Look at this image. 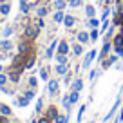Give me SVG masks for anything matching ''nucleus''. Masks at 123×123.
<instances>
[{"instance_id": "obj_43", "label": "nucleus", "mask_w": 123, "mask_h": 123, "mask_svg": "<svg viewBox=\"0 0 123 123\" xmlns=\"http://www.w3.org/2000/svg\"><path fill=\"white\" fill-rule=\"evenodd\" d=\"M63 83H65L67 87H69V85L73 83V74H71V71H69V73L65 74V76H63Z\"/></svg>"}, {"instance_id": "obj_47", "label": "nucleus", "mask_w": 123, "mask_h": 123, "mask_svg": "<svg viewBox=\"0 0 123 123\" xmlns=\"http://www.w3.org/2000/svg\"><path fill=\"white\" fill-rule=\"evenodd\" d=\"M96 78V69H91V73H89V80H94Z\"/></svg>"}, {"instance_id": "obj_5", "label": "nucleus", "mask_w": 123, "mask_h": 123, "mask_svg": "<svg viewBox=\"0 0 123 123\" xmlns=\"http://www.w3.org/2000/svg\"><path fill=\"white\" fill-rule=\"evenodd\" d=\"M112 53V40H107V42H103L101 43V49H100V56H98V62L100 60H103L105 56H109V54Z\"/></svg>"}, {"instance_id": "obj_46", "label": "nucleus", "mask_w": 123, "mask_h": 123, "mask_svg": "<svg viewBox=\"0 0 123 123\" xmlns=\"http://www.w3.org/2000/svg\"><path fill=\"white\" fill-rule=\"evenodd\" d=\"M36 121H38V123H53V121H51V119H49V118H47V116H45V114H42V116H40V118H38V119H36Z\"/></svg>"}, {"instance_id": "obj_16", "label": "nucleus", "mask_w": 123, "mask_h": 123, "mask_svg": "<svg viewBox=\"0 0 123 123\" xmlns=\"http://www.w3.org/2000/svg\"><path fill=\"white\" fill-rule=\"evenodd\" d=\"M60 114V112H58V109L54 107V105H49V107L45 109V116L47 118L51 119V121H54V119H56V116Z\"/></svg>"}, {"instance_id": "obj_28", "label": "nucleus", "mask_w": 123, "mask_h": 123, "mask_svg": "<svg viewBox=\"0 0 123 123\" xmlns=\"http://www.w3.org/2000/svg\"><path fill=\"white\" fill-rule=\"evenodd\" d=\"M9 13H11V4H7V2L0 4V15H2V16H7Z\"/></svg>"}, {"instance_id": "obj_41", "label": "nucleus", "mask_w": 123, "mask_h": 123, "mask_svg": "<svg viewBox=\"0 0 123 123\" xmlns=\"http://www.w3.org/2000/svg\"><path fill=\"white\" fill-rule=\"evenodd\" d=\"M111 25H112V24H111V20H103V22H101V25H100V33L103 35V33H105V31H107Z\"/></svg>"}, {"instance_id": "obj_2", "label": "nucleus", "mask_w": 123, "mask_h": 123, "mask_svg": "<svg viewBox=\"0 0 123 123\" xmlns=\"http://www.w3.org/2000/svg\"><path fill=\"white\" fill-rule=\"evenodd\" d=\"M18 53L20 54H31L35 53V43H33V40H27V38H22L18 42Z\"/></svg>"}, {"instance_id": "obj_14", "label": "nucleus", "mask_w": 123, "mask_h": 123, "mask_svg": "<svg viewBox=\"0 0 123 123\" xmlns=\"http://www.w3.org/2000/svg\"><path fill=\"white\" fill-rule=\"evenodd\" d=\"M54 71H56V74H58V76H65V74L71 71V65H69V63H67V65L56 63V65H54Z\"/></svg>"}, {"instance_id": "obj_48", "label": "nucleus", "mask_w": 123, "mask_h": 123, "mask_svg": "<svg viewBox=\"0 0 123 123\" xmlns=\"http://www.w3.org/2000/svg\"><path fill=\"white\" fill-rule=\"evenodd\" d=\"M118 119H119V123L123 121V101H121V109H119V116H118Z\"/></svg>"}, {"instance_id": "obj_3", "label": "nucleus", "mask_w": 123, "mask_h": 123, "mask_svg": "<svg viewBox=\"0 0 123 123\" xmlns=\"http://www.w3.org/2000/svg\"><path fill=\"white\" fill-rule=\"evenodd\" d=\"M96 56H98V51H96V49H91V51H87V53L83 54L81 69H89V67H91V63H92L94 60H96Z\"/></svg>"}, {"instance_id": "obj_18", "label": "nucleus", "mask_w": 123, "mask_h": 123, "mask_svg": "<svg viewBox=\"0 0 123 123\" xmlns=\"http://www.w3.org/2000/svg\"><path fill=\"white\" fill-rule=\"evenodd\" d=\"M54 11H65L67 9V0H53Z\"/></svg>"}, {"instance_id": "obj_21", "label": "nucleus", "mask_w": 123, "mask_h": 123, "mask_svg": "<svg viewBox=\"0 0 123 123\" xmlns=\"http://www.w3.org/2000/svg\"><path fill=\"white\" fill-rule=\"evenodd\" d=\"M69 87H71V91H78L80 92L81 89H83V80H81V78H76V80H73V83H71Z\"/></svg>"}, {"instance_id": "obj_44", "label": "nucleus", "mask_w": 123, "mask_h": 123, "mask_svg": "<svg viewBox=\"0 0 123 123\" xmlns=\"http://www.w3.org/2000/svg\"><path fill=\"white\" fill-rule=\"evenodd\" d=\"M35 111L38 112V114L43 111V100H42V98H38V100H36V109H35Z\"/></svg>"}, {"instance_id": "obj_33", "label": "nucleus", "mask_w": 123, "mask_h": 123, "mask_svg": "<svg viewBox=\"0 0 123 123\" xmlns=\"http://www.w3.org/2000/svg\"><path fill=\"white\" fill-rule=\"evenodd\" d=\"M83 6V0H67V7H73V9H78Z\"/></svg>"}, {"instance_id": "obj_40", "label": "nucleus", "mask_w": 123, "mask_h": 123, "mask_svg": "<svg viewBox=\"0 0 123 123\" xmlns=\"http://www.w3.org/2000/svg\"><path fill=\"white\" fill-rule=\"evenodd\" d=\"M27 85H29L31 89H36V87H38V78H36V76H31L29 80H27Z\"/></svg>"}, {"instance_id": "obj_7", "label": "nucleus", "mask_w": 123, "mask_h": 123, "mask_svg": "<svg viewBox=\"0 0 123 123\" xmlns=\"http://www.w3.org/2000/svg\"><path fill=\"white\" fill-rule=\"evenodd\" d=\"M58 42H60V40H53V42L49 43V47L45 49V54H43V58H45V60L54 58V54H56V47H58Z\"/></svg>"}, {"instance_id": "obj_39", "label": "nucleus", "mask_w": 123, "mask_h": 123, "mask_svg": "<svg viewBox=\"0 0 123 123\" xmlns=\"http://www.w3.org/2000/svg\"><path fill=\"white\" fill-rule=\"evenodd\" d=\"M67 121H69V116H67V114H58L53 123H67Z\"/></svg>"}, {"instance_id": "obj_30", "label": "nucleus", "mask_w": 123, "mask_h": 123, "mask_svg": "<svg viewBox=\"0 0 123 123\" xmlns=\"http://www.w3.org/2000/svg\"><path fill=\"white\" fill-rule=\"evenodd\" d=\"M0 49H4V51H11L13 49V42L9 38H4L2 42H0Z\"/></svg>"}, {"instance_id": "obj_20", "label": "nucleus", "mask_w": 123, "mask_h": 123, "mask_svg": "<svg viewBox=\"0 0 123 123\" xmlns=\"http://www.w3.org/2000/svg\"><path fill=\"white\" fill-rule=\"evenodd\" d=\"M49 15V7H47V6H38V7H36V16H38V18H45V16Z\"/></svg>"}, {"instance_id": "obj_53", "label": "nucleus", "mask_w": 123, "mask_h": 123, "mask_svg": "<svg viewBox=\"0 0 123 123\" xmlns=\"http://www.w3.org/2000/svg\"><path fill=\"white\" fill-rule=\"evenodd\" d=\"M89 123H94V121H89Z\"/></svg>"}, {"instance_id": "obj_10", "label": "nucleus", "mask_w": 123, "mask_h": 123, "mask_svg": "<svg viewBox=\"0 0 123 123\" xmlns=\"http://www.w3.org/2000/svg\"><path fill=\"white\" fill-rule=\"evenodd\" d=\"M119 107H121V98H116L114 105H112V109H111V111L107 112V116H105V118H103V121H109V119H111L112 116H114L116 112H118V109H119Z\"/></svg>"}, {"instance_id": "obj_24", "label": "nucleus", "mask_w": 123, "mask_h": 123, "mask_svg": "<svg viewBox=\"0 0 123 123\" xmlns=\"http://www.w3.org/2000/svg\"><path fill=\"white\" fill-rule=\"evenodd\" d=\"M114 35H116V27H114V25H111V27H109V29L103 33V40H101V42H107V40H112V36H114Z\"/></svg>"}, {"instance_id": "obj_11", "label": "nucleus", "mask_w": 123, "mask_h": 123, "mask_svg": "<svg viewBox=\"0 0 123 123\" xmlns=\"http://www.w3.org/2000/svg\"><path fill=\"white\" fill-rule=\"evenodd\" d=\"M76 42L81 43V45L89 43V42H91V36H89V33H87V31H78V33H76Z\"/></svg>"}, {"instance_id": "obj_23", "label": "nucleus", "mask_w": 123, "mask_h": 123, "mask_svg": "<svg viewBox=\"0 0 123 123\" xmlns=\"http://www.w3.org/2000/svg\"><path fill=\"white\" fill-rule=\"evenodd\" d=\"M54 63L67 65V63H69V56H67V54H54Z\"/></svg>"}, {"instance_id": "obj_52", "label": "nucleus", "mask_w": 123, "mask_h": 123, "mask_svg": "<svg viewBox=\"0 0 123 123\" xmlns=\"http://www.w3.org/2000/svg\"><path fill=\"white\" fill-rule=\"evenodd\" d=\"M83 2H91V0H83Z\"/></svg>"}, {"instance_id": "obj_17", "label": "nucleus", "mask_w": 123, "mask_h": 123, "mask_svg": "<svg viewBox=\"0 0 123 123\" xmlns=\"http://www.w3.org/2000/svg\"><path fill=\"white\" fill-rule=\"evenodd\" d=\"M83 13H85V16H87V18H94V16H96V13H98V9L94 7L92 4H87V6L83 7Z\"/></svg>"}, {"instance_id": "obj_32", "label": "nucleus", "mask_w": 123, "mask_h": 123, "mask_svg": "<svg viewBox=\"0 0 123 123\" xmlns=\"http://www.w3.org/2000/svg\"><path fill=\"white\" fill-rule=\"evenodd\" d=\"M78 100H80V92H78V91H71V92H69V101H71V105L78 103Z\"/></svg>"}, {"instance_id": "obj_51", "label": "nucleus", "mask_w": 123, "mask_h": 123, "mask_svg": "<svg viewBox=\"0 0 123 123\" xmlns=\"http://www.w3.org/2000/svg\"><path fill=\"white\" fill-rule=\"evenodd\" d=\"M31 123H38V121H36V119H33V121H31Z\"/></svg>"}, {"instance_id": "obj_4", "label": "nucleus", "mask_w": 123, "mask_h": 123, "mask_svg": "<svg viewBox=\"0 0 123 123\" xmlns=\"http://www.w3.org/2000/svg\"><path fill=\"white\" fill-rule=\"evenodd\" d=\"M118 60H119L118 54H116V53H111L109 56H105L103 60H100V65H101V69H109V67L116 65V63H118Z\"/></svg>"}, {"instance_id": "obj_8", "label": "nucleus", "mask_w": 123, "mask_h": 123, "mask_svg": "<svg viewBox=\"0 0 123 123\" xmlns=\"http://www.w3.org/2000/svg\"><path fill=\"white\" fill-rule=\"evenodd\" d=\"M47 91H49L51 96L58 94V91H60V81L54 80V78H49V81H47Z\"/></svg>"}, {"instance_id": "obj_37", "label": "nucleus", "mask_w": 123, "mask_h": 123, "mask_svg": "<svg viewBox=\"0 0 123 123\" xmlns=\"http://www.w3.org/2000/svg\"><path fill=\"white\" fill-rule=\"evenodd\" d=\"M100 29H91V33H89V36H91V42H98V36H100Z\"/></svg>"}, {"instance_id": "obj_45", "label": "nucleus", "mask_w": 123, "mask_h": 123, "mask_svg": "<svg viewBox=\"0 0 123 123\" xmlns=\"http://www.w3.org/2000/svg\"><path fill=\"white\" fill-rule=\"evenodd\" d=\"M11 35H13V27H11V25L4 27V38H9Z\"/></svg>"}, {"instance_id": "obj_19", "label": "nucleus", "mask_w": 123, "mask_h": 123, "mask_svg": "<svg viewBox=\"0 0 123 123\" xmlns=\"http://www.w3.org/2000/svg\"><path fill=\"white\" fill-rule=\"evenodd\" d=\"M63 25H65L67 29L74 27V25H76V16H73V15H67V13H65V18H63Z\"/></svg>"}, {"instance_id": "obj_25", "label": "nucleus", "mask_w": 123, "mask_h": 123, "mask_svg": "<svg viewBox=\"0 0 123 123\" xmlns=\"http://www.w3.org/2000/svg\"><path fill=\"white\" fill-rule=\"evenodd\" d=\"M63 18H65V11H54V15H53L54 24H63Z\"/></svg>"}, {"instance_id": "obj_12", "label": "nucleus", "mask_w": 123, "mask_h": 123, "mask_svg": "<svg viewBox=\"0 0 123 123\" xmlns=\"http://www.w3.org/2000/svg\"><path fill=\"white\" fill-rule=\"evenodd\" d=\"M35 63H36V53H31V54H27V58H25V71H29V69H33L35 67Z\"/></svg>"}, {"instance_id": "obj_50", "label": "nucleus", "mask_w": 123, "mask_h": 123, "mask_svg": "<svg viewBox=\"0 0 123 123\" xmlns=\"http://www.w3.org/2000/svg\"><path fill=\"white\" fill-rule=\"evenodd\" d=\"M2 71H4V67H2V63H0V73H2Z\"/></svg>"}, {"instance_id": "obj_38", "label": "nucleus", "mask_w": 123, "mask_h": 123, "mask_svg": "<svg viewBox=\"0 0 123 123\" xmlns=\"http://www.w3.org/2000/svg\"><path fill=\"white\" fill-rule=\"evenodd\" d=\"M62 103H63V107H65L67 112H71V107H73V105H71V101H69V94H65V96L62 98Z\"/></svg>"}, {"instance_id": "obj_1", "label": "nucleus", "mask_w": 123, "mask_h": 123, "mask_svg": "<svg viewBox=\"0 0 123 123\" xmlns=\"http://www.w3.org/2000/svg\"><path fill=\"white\" fill-rule=\"evenodd\" d=\"M43 27H45L43 18H38V16H36L35 20H29V22L24 24L22 38H27V40H33V42H35V40L40 36V31H42Z\"/></svg>"}, {"instance_id": "obj_29", "label": "nucleus", "mask_w": 123, "mask_h": 123, "mask_svg": "<svg viewBox=\"0 0 123 123\" xmlns=\"http://www.w3.org/2000/svg\"><path fill=\"white\" fill-rule=\"evenodd\" d=\"M13 112H11V107L9 105H6V103H0V116H11Z\"/></svg>"}, {"instance_id": "obj_42", "label": "nucleus", "mask_w": 123, "mask_h": 123, "mask_svg": "<svg viewBox=\"0 0 123 123\" xmlns=\"http://www.w3.org/2000/svg\"><path fill=\"white\" fill-rule=\"evenodd\" d=\"M9 81V76L6 73H0V87H4V85H7Z\"/></svg>"}, {"instance_id": "obj_22", "label": "nucleus", "mask_w": 123, "mask_h": 123, "mask_svg": "<svg viewBox=\"0 0 123 123\" xmlns=\"http://www.w3.org/2000/svg\"><path fill=\"white\" fill-rule=\"evenodd\" d=\"M112 11L114 9L111 7V6H103V9H101V16H100V20L103 22V20H109V16L112 15Z\"/></svg>"}, {"instance_id": "obj_9", "label": "nucleus", "mask_w": 123, "mask_h": 123, "mask_svg": "<svg viewBox=\"0 0 123 123\" xmlns=\"http://www.w3.org/2000/svg\"><path fill=\"white\" fill-rule=\"evenodd\" d=\"M118 47H123V29H119L114 36H112V51L118 49Z\"/></svg>"}, {"instance_id": "obj_27", "label": "nucleus", "mask_w": 123, "mask_h": 123, "mask_svg": "<svg viewBox=\"0 0 123 123\" xmlns=\"http://www.w3.org/2000/svg\"><path fill=\"white\" fill-rule=\"evenodd\" d=\"M31 6H29V2L27 0H20V11H22V15H29L31 13Z\"/></svg>"}, {"instance_id": "obj_34", "label": "nucleus", "mask_w": 123, "mask_h": 123, "mask_svg": "<svg viewBox=\"0 0 123 123\" xmlns=\"http://www.w3.org/2000/svg\"><path fill=\"white\" fill-rule=\"evenodd\" d=\"M15 105H18V107H27V105H29V100L22 94L20 98H16V100H15Z\"/></svg>"}, {"instance_id": "obj_36", "label": "nucleus", "mask_w": 123, "mask_h": 123, "mask_svg": "<svg viewBox=\"0 0 123 123\" xmlns=\"http://www.w3.org/2000/svg\"><path fill=\"white\" fill-rule=\"evenodd\" d=\"M35 94H36V89H31V87H29V89H25V91H24V96H25L29 101L35 98Z\"/></svg>"}, {"instance_id": "obj_49", "label": "nucleus", "mask_w": 123, "mask_h": 123, "mask_svg": "<svg viewBox=\"0 0 123 123\" xmlns=\"http://www.w3.org/2000/svg\"><path fill=\"white\" fill-rule=\"evenodd\" d=\"M0 123H9L7 116H0Z\"/></svg>"}, {"instance_id": "obj_15", "label": "nucleus", "mask_w": 123, "mask_h": 123, "mask_svg": "<svg viewBox=\"0 0 123 123\" xmlns=\"http://www.w3.org/2000/svg\"><path fill=\"white\" fill-rule=\"evenodd\" d=\"M71 53H73L74 56H81V54H85V51H83V45H81V43H78V42L71 43Z\"/></svg>"}, {"instance_id": "obj_13", "label": "nucleus", "mask_w": 123, "mask_h": 123, "mask_svg": "<svg viewBox=\"0 0 123 123\" xmlns=\"http://www.w3.org/2000/svg\"><path fill=\"white\" fill-rule=\"evenodd\" d=\"M85 25H87L89 29H100V25H101V20L98 18V16H94V18H87Z\"/></svg>"}, {"instance_id": "obj_31", "label": "nucleus", "mask_w": 123, "mask_h": 123, "mask_svg": "<svg viewBox=\"0 0 123 123\" xmlns=\"http://www.w3.org/2000/svg\"><path fill=\"white\" fill-rule=\"evenodd\" d=\"M40 80L49 81V67H40Z\"/></svg>"}, {"instance_id": "obj_6", "label": "nucleus", "mask_w": 123, "mask_h": 123, "mask_svg": "<svg viewBox=\"0 0 123 123\" xmlns=\"http://www.w3.org/2000/svg\"><path fill=\"white\" fill-rule=\"evenodd\" d=\"M69 53H71V43H69V40H60L58 42V47H56V54H67L69 56Z\"/></svg>"}, {"instance_id": "obj_35", "label": "nucleus", "mask_w": 123, "mask_h": 123, "mask_svg": "<svg viewBox=\"0 0 123 123\" xmlns=\"http://www.w3.org/2000/svg\"><path fill=\"white\" fill-rule=\"evenodd\" d=\"M85 111H87V105H80V109H78V114H76V123H81V118H83Z\"/></svg>"}, {"instance_id": "obj_26", "label": "nucleus", "mask_w": 123, "mask_h": 123, "mask_svg": "<svg viewBox=\"0 0 123 123\" xmlns=\"http://www.w3.org/2000/svg\"><path fill=\"white\" fill-rule=\"evenodd\" d=\"M7 76H9V81H11V83H18V81H20V73H18V71L9 69Z\"/></svg>"}]
</instances>
